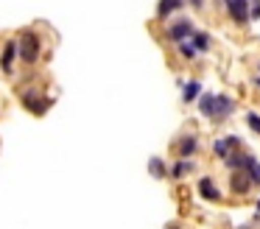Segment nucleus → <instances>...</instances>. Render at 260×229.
<instances>
[{"mask_svg": "<svg viewBox=\"0 0 260 229\" xmlns=\"http://www.w3.org/2000/svg\"><path fill=\"white\" fill-rule=\"evenodd\" d=\"M238 101L226 92H202L199 95V112L213 123H224L235 115Z\"/></svg>", "mask_w": 260, "mask_h": 229, "instance_id": "nucleus-1", "label": "nucleus"}, {"mask_svg": "<svg viewBox=\"0 0 260 229\" xmlns=\"http://www.w3.org/2000/svg\"><path fill=\"white\" fill-rule=\"evenodd\" d=\"M17 50H20V61L23 64H37L42 56V37L34 28H25L17 37Z\"/></svg>", "mask_w": 260, "mask_h": 229, "instance_id": "nucleus-2", "label": "nucleus"}, {"mask_svg": "<svg viewBox=\"0 0 260 229\" xmlns=\"http://www.w3.org/2000/svg\"><path fill=\"white\" fill-rule=\"evenodd\" d=\"M20 104H23V109H28L31 115H45V112L51 109L53 98H45V92H40V89H23V92H20Z\"/></svg>", "mask_w": 260, "mask_h": 229, "instance_id": "nucleus-3", "label": "nucleus"}, {"mask_svg": "<svg viewBox=\"0 0 260 229\" xmlns=\"http://www.w3.org/2000/svg\"><path fill=\"white\" fill-rule=\"evenodd\" d=\"M218 3H224L226 14L235 25H246L252 20V0H218Z\"/></svg>", "mask_w": 260, "mask_h": 229, "instance_id": "nucleus-4", "label": "nucleus"}, {"mask_svg": "<svg viewBox=\"0 0 260 229\" xmlns=\"http://www.w3.org/2000/svg\"><path fill=\"white\" fill-rule=\"evenodd\" d=\"M254 187V182L249 179L246 168H235V171H230V193L235 195V199H243V195H249Z\"/></svg>", "mask_w": 260, "mask_h": 229, "instance_id": "nucleus-5", "label": "nucleus"}, {"mask_svg": "<svg viewBox=\"0 0 260 229\" xmlns=\"http://www.w3.org/2000/svg\"><path fill=\"white\" fill-rule=\"evenodd\" d=\"M193 31H196V25H193L187 17H182V20H176V22H171L168 28H165V37L171 39V42H182V39H190L193 37Z\"/></svg>", "mask_w": 260, "mask_h": 229, "instance_id": "nucleus-6", "label": "nucleus"}, {"mask_svg": "<svg viewBox=\"0 0 260 229\" xmlns=\"http://www.w3.org/2000/svg\"><path fill=\"white\" fill-rule=\"evenodd\" d=\"M20 59V50H17V39H6L3 42V50H0V67L6 76H12L14 70V61Z\"/></svg>", "mask_w": 260, "mask_h": 229, "instance_id": "nucleus-7", "label": "nucleus"}, {"mask_svg": "<svg viewBox=\"0 0 260 229\" xmlns=\"http://www.w3.org/2000/svg\"><path fill=\"white\" fill-rule=\"evenodd\" d=\"M235 148H243V140L238 137V134H224V137L213 140V154L218 156V159H224V156Z\"/></svg>", "mask_w": 260, "mask_h": 229, "instance_id": "nucleus-8", "label": "nucleus"}, {"mask_svg": "<svg viewBox=\"0 0 260 229\" xmlns=\"http://www.w3.org/2000/svg\"><path fill=\"white\" fill-rule=\"evenodd\" d=\"M196 190H199V195H202L204 201H213V204L221 201V190H218V184H215V179H210V176L199 179Z\"/></svg>", "mask_w": 260, "mask_h": 229, "instance_id": "nucleus-9", "label": "nucleus"}, {"mask_svg": "<svg viewBox=\"0 0 260 229\" xmlns=\"http://www.w3.org/2000/svg\"><path fill=\"white\" fill-rule=\"evenodd\" d=\"M199 151V137L196 134H182L179 140H176V154L179 156H196Z\"/></svg>", "mask_w": 260, "mask_h": 229, "instance_id": "nucleus-10", "label": "nucleus"}, {"mask_svg": "<svg viewBox=\"0 0 260 229\" xmlns=\"http://www.w3.org/2000/svg\"><path fill=\"white\" fill-rule=\"evenodd\" d=\"M187 6V0H159L157 3V20H168L171 14L182 11Z\"/></svg>", "mask_w": 260, "mask_h": 229, "instance_id": "nucleus-11", "label": "nucleus"}, {"mask_svg": "<svg viewBox=\"0 0 260 229\" xmlns=\"http://www.w3.org/2000/svg\"><path fill=\"white\" fill-rule=\"evenodd\" d=\"M193 168H196L193 156H179V159L171 165V179H185L187 173H193Z\"/></svg>", "mask_w": 260, "mask_h": 229, "instance_id": "nucleus-12", "label": "nucleus"}, {"mask_svg": "<svg viewBox=\"0 0 260 229\" xmlns=\"http://www.w3.org/2000/svg\"><path fill=\"white\" fill-rule=\"evenodd\" d=\"M249 151H243V148H235V151H230V154L224 156V165L230 168V171H235V168H246V162H249Z\"/></svg>", "mask_w": 260, "mask_h": 229, "instance_id": "nucleus-13", "label": "nucleus"}, {"mask_svg": "<svg viewBox=\"0 0 260 229\" xmlns=\"http://www.w3.org/2000/svg\"><path fill=\"white\" fill-rule=\"evenodd\" d=\"M199 95H202V84H199L196 78H190V81L182 84V101H185V104H190V101H199Z\"/></svg>", "mask_w": 260, "mask_h": 229, "instance_id": "nucleus-14", "label": "nucleus"}, {"mask_svg": "<svg viewBox=\"0 0 260 229\" xmlns=\"http://www.w3.org/2000/svg\"><path fill=\"white\" fill-rule=\"evenodd\" d=\"M148 173H151L154 179H165L171 173V168H168V162H165V159L151 156V159H148Z\"/></svg>", "mask_w": 260, "mask_h": 229, "instance_id": "nucleus-15", "label": "nucleus"}, {"mask_svg": "<svg viewBox=\"0 0 260 229\" xmlns=\"http://www.w3.org/2000/svg\"><path fill=\"white\" fill-rule=\"evenodd\" d=\"M176 53H179L182 59H187V61H193L196 56H202V53H199V48L190 42V39H182V42H176Z\"/></svg>", "mask_w": 260, "mask_h": 229, "instance_id": "nucleus-16", "label": "nucleus"}, {"mask_svg": "<svg viewBox=\"0 0 260 229\" xmlns=\"http://www.w3.org/2000/svg\"><path fill=\"white\" fill-rule=\"evenodd\" d=\"M190 42L199 48V53H207L210 45H213V39H210L207 31H199V28H196V31H193V37H190Z\"/></svg>", "mask_w": 260, "mask_h": 229, "instance_id": "nucleus-17", "label": "nucleus"}, {"mask_svg": "<svg viewBox=\"0 0 260 229\" xmlns=\"http://www.w3.org/2000/svg\"><path fill=\"white\" fill-rule=\"evenodd\" d=\"M246 173H249V179H252L254 184H260V162H257V156H249V162H246Z\"/></svg>", "mask_w": 260, "mask_h": 229, "instance_id": "nucleus-18", "label": "nucleus"}, {"mask_svg": "<svg viewBox=\"0 0 260 229\" xmlns=\"http://www.w3.org/2000/svg\"><path fill=\"white\" fill-rule=\"evenodd\" d=\"M246 126L254 134H260V112H246Z\"/></svg>", "mask_w": 260, "mask_h": 229, "instance_id": "nucleus-19", "label": "nucleus"}, {"mask_svg": "<svg viewBox=\"0 0 260 229\" xmlns=\"http://www.w3.org/2000/svg\"><path fill=\"white\" fill-rule=\"evenodd\" d=\"M187 6H193L196 11H202V9H207V0H187Z\"/></svg>", "mask_w": 260, "mask_h": 229, "instance_id": "nucleus-20", "label": "nucleus"}, {"mask_svg": "<svg viewBox=\"0 0 260 229\" xmlns=\"http://www.w3.org/2000/svg\"><path fill=\"white\" fill-rule=\"evenodd\" d=\"M252 20H260V0H252Z\"/></svg>", "mask_w": 260, "mask_h": 229, "instance_id": "nucleus-21", "label": "nucleus"}, {"mask_svg": "<svg viewBox=\"0 0 260 229\" xmlns=\"http://www.w3.org/2000/svg\"><path fill=\"white\" fill-rule=\"evenodd\" d=\"M252 84H254V87L260 89V76H254V78H252Z\"/></svg>", "mask_w": 260, "mask_h": 229, "instance_id": "nucleus-22", "label": "nucleus"}, {"mask_svg": "<svg viewBox=\"0 0 260 229\" xmlns=\"http://www.w3.org/2000/svg\"><path fill=\"white\" fill-rule=\"evenodd\" d=\"M254 207H257V212H260V199H257V204H254Z\"/></svg>", "mask_w": 260, "mask_h": 229, "instance_id": "nucleus-23", "label": "nucleus"}, {"mask_svg": "<svg viewBox=\"0 0 260 229\" xmlns=\"http://www.w3.org/2000/svg\"><path fill=\"white\" fill-rule=\"evenodd\" d=\"M257 76H260V61H257Z\"/></svg>", "mask_w": 260, "mask_h": 229, "instance_id": "nucleus-24", "label": "nucleus"}]
</instances>
